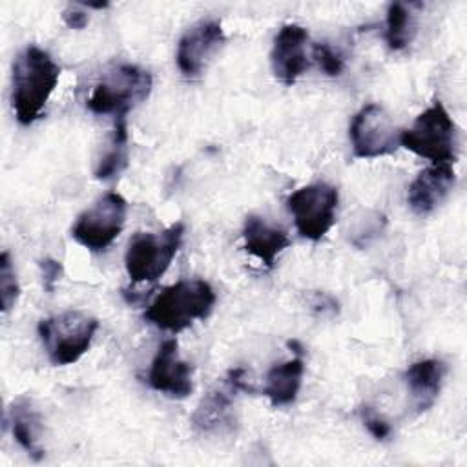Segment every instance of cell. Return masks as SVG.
Here are the masks:
<instances>
[{
    "label": "cell",
    "instance_id": "cell-1",
    "mask_svg": "<svg viewBox=\"0 0 467 467\" xmlns=\"http://www.w3.org/2000/svg\"><path fill=\"white\" fill-rule=\"evenodd\" d=\"M58 78V64L42 47L31 44L18 53L11 71V106L22 126L40 119Z\"/></svg>",
    "mask_w": 467,
    "mask_h": 467
},
{
    "label": "cell",
    "instance_id": "cell-2",
    "mask_svg": "<svg viewBox=\"0 0 467 467\" xmlns=\"http://www.w3.org/2000/svg\"><path fill=\"white\" fill-rule=\"evenodd\" d=\"M215 305V292L204 279H181L166 286L148 305L144 319L166 332H181L206 319Z\"/></svg>",
    "mask_w": 467,
    "mask_h": 467
},
{
    "label": "cell",
    "instance_id": "cell-3",
    "mask_svg": "<svg viewBox=\"0 0 467 467\" xmlns=\"http://www.w3.org/2000/svg\"><path fill=\"white\" fill-rule=\"evenodd\" d=\"M38 337L55 367L77 363L91 347L99 319L80 310H66L38 323Z\"/></svg>",
    "mask_w": 467,
    "mask_h": 467
},
{
    "label": "cell",
    "instance_id": "cell-4",
    "mask_svg": "<svg viewBox=\"0 0 467 467\" xmlns=\"http://www.w3.org/2000/svg\"><path fill=\"white\" fill-rule=\"evenodd\" d=\"M151 75L135 64H117L95 84L86 108L95 115L126 117L151 91Z\"/></svg>",
    "mask_w": 467,
    "mask_h": 467
},
{
    "label": "cell",
    "instance_id": "cell-5",
    "mask_svg": "<svg viewBox=\"0 0 467 467\" xmlns=\"http://www.w3.org/2000/svg\"><path fill=\"white\" fill-rule=\"evenodd\" d=\"M400 146L434 164L456 162L458 131L445 106L434 100L421 111L410 128L400 131Z\"/></svg>",
    "mask_w": 467,
    "mask_h": 467
},
{
    "label": "cell",
    "instance_id": "cell-6",
    "mask_svg": "<svg viewBox=\"0 0 467 467\" xmlns=\"http://www.w3.org/2000/svg\"><path fill=\"white\" fill-rule=\"evenodd\" d=\"M184 237V224L173 223L161 234L139 232L130 239L124 266L133 283H155L171 265Z\"/></svg>",
    "mask_w": 467,
    "mask_h": 467
},
{
    "label": "cell",
    "instance_id": "cell-7",
    "mask_svg": "<svg viewBox=\"0 0 467 467\" xmlns=\"http://www.w3.org/2000/svg\"><path fill=\"white\" fill-rule=\"evenodd\" d=\"M126 213L128 204L124 197L117 192H108L77 217L71 237L91 252H102L122 232Z\"/></svg>",
    "mask_w": 467,
    "mask_h": 467
},
{
    "label": "cell",
    "instance_id": "cell-8",
    "mask_svg": "<svg viewBox=\"0 0 467 467\" xmlns=\"http://www.w3.org/2000/svg\"><path fill=\"white\" fill-rule=\"evenodd\" d=\"M339 193L328 182H314L296 190L286 199V208L294 217L301 237L319 241L336 223Z\"/></svg>",
    "mask_w": 467,
    "mask_h": 467
},
{
    "label": "cell",
    "instance_id": "cell-9",
    "mask_svg": "<svg viewBox=\"0 0 467 467\" xmlns=\"http://www.w3.org/2000/svg\"><path fill=\"white\" fill-rule=\"evenodd\" d=\"M352 155L356 159H376L390 155L400 146V131L389 111L376 102L365 104L348 128Z\"/></svg>",
    "mask_w": 467,
    "mask_h": 467
},
{
    "label": "cell",
    "instance_id": "cell-10",
    "mask_svg": "<svg viewBox=\"0 0 467 467\" xmlns=\"http://www.w3.org/2000/svg\"><path fill=\"white\" fill-rule=\"evenodd\" d=\"M224 42L226 36L219 20L206 18L188 27L177 44L175 55V62L182 77H201Z\"/></svg>",
    "mask_w": 467,
    "mask_h": 467
},
{
    "label": "cell",
    "instance_id": "cell-11",
    "mask_svg": "<svg viewBox=\"0 0 467 467\" xmlns=\"http://www.w3.org/2000/svg\"><path fill=\"white\" fill-rule=\"evenodd\" d=\"M148 383L153 390L173 400H184L192 394V367L181 359L177 339L170 337L159 345L150 365Z\"/></svg>",
    "mask_w": 467,
    "mask_h": 467
},
{
    "label": "cell",
    "instance_id": "cell-12",
    "mask_svg": "<svg viewBox=\"0 0 467 467\" xmlns=\"http://www.w3.org/2000/svg\"><path fill=\"white\" fill-rule=\"evenodd\" d=\"M306 42L308 33L299 24H285L275 35L270 51V66L272 73L281 84L292 86L306 71Z\"/></svg>",
    "mask_w": 467,
    "mask_h": 467
},
{
    "label": "cell",
    "instance_id": "cell-13",
    "mask_svg": "<svg viewBox=\"0 0 467 467\" xmlns=\"http://www.w3.org/2000/svg\"><path fill=\"white\" fill-rule=\"evenodd\" d=\"M456 175L451 164H432L420 171L409 184L407 202L416 215H429L443 204L454 186Z\"/></svg>",
    "mask_w": 467,
    "mask_h": 467
},
{
    "label": "cell",
    "instance_id": "cell-14",
    "mask_svg": "<svg viewBox=\"0 0 467 467\" xmlns=\"http://www.w3.org/2000/svg\"><path fill=\"white\" fill-rule=\"evenodd\" d=\"M447 367L443 361L427 358L414 361L405 370V383L418 414L427 412L438 400L443 385Z\"/></svg>",
    "mask_w": 467,
    "mask_h": 467
},
{
    "label": "cell",
    "instance_id": "cell-15",
    "mask_svg": "<svg viewBox=\"0 0 467 467\" xmlns=\"http://www.w3.org/2000/svg\"><path fill=\"white\" fill-rule=\"evenodd\" d=\"M243 241L244 250L257 257L266 268H272L277 255L290 246V239L285 230L270 226L263 217L254 213L246 215L244 219Z\"/></svg>",
    "mask_w": 467,
    "mask_h": 467
},
{
    "label": "cell",
    "instance_id": "cell-16",
    "mask_svg": "<svg viewBox=\"0 0 467 467\" xmlns=\"http://www.w3.org/2000/svg\"><path fill=\"white\" fill-rule=\"evenodd\" d=\"M234 392L237 390H234L228 383H226V389L210 390L201 400L195 412L192 414L193 429L202 434H219V432L232 431L235 423L234 409H232Z\"/></svg>",
    "mask_w": 467,
    "mask_h": 467
},
{
    "label": "cell",
    "instance_id": "cell-17",
    "mask_svg": "<svg viewBox=\"0 0 467 467\" xmlns=\"http://www.w3.org/2000/svg\"><path fill=\"white\" fill-rule=\"evenodd\" d=\"M11 432L16 443L27 452L35 462L44 458V449L40 447L42 434V416L35 409L33 401L27 396H18L7 409Z\"/></svg>",
    "mask_w": 467,
    "mask_h": 467
},
{
    "label": "cell",
    "instance_id": "cell-18",
    "mask_svg": "<svg viewBox=\"0 0 467 467\" xmlns=\"http://www.w3.org/2000/svg\"><path fill=\"white\" fill-rule=\"evenodd\" d=\"M305 374V361L301 354L296 358L275 363L266 374V385L263 394L270 400L272 407H285L296 401Z\"/></svg>",
    "mask_w": 467,
    "mask_h": 467
},
{
    "label": "cell",
    "instance_id": "cell-19",
    "mask_svg": "<svg viewBox=\"0 0 467 467\" xmlns=\"http://www.w3.org/2000/svg\"><path fill=\"white\" fill-rule=\"evenodd\" d=\"M128 166V120L126 117L113 119V131L108 150L99 157L93 175L99 181H111L119 177Z\"/></svg>",
    "mask_w": 467,
    "mask_h": 467
},
{
    "label": "cell",
    "instance_id": "cell-20",
    "mask_svg": "<svg viewBox=\"0 0 467 467\" xmlns=\"http://www.w3.org/2000/svg\"><path fill=\"white\" fill-rule=\"evenodd\" d=\"M416 35V16L409 5L401 2H392L387 9L385 42L389 49L401 51L407 47Z\"/></svg>",
    "mask_w": 467,
    "mask_h": 467
},
{
    "label": "cell",
    "instance_id": "cell-21",
    "mask_svg": "<svg viewBox=\"0 0 467 467\" xmlns=\"http://www.w3.org/2000/svg\"><path fill=\"white\" fill-rule=\"evenodd\" d=\"M20 296V285L15 274V268L11 265V257L7 252H2L0 255V301H2V312H9L16 299Z\"/></svg>",
    "mask_w": 467,
    "mask_h": 467
},
{
    "label": "cell",
    "instance_id": "cell-22",
    "mask_svg": "<svg viewBox=\"0 0 467 467\" xmlns=\"http://www.w3.org/2000/svg\"><path fill=\"white\" fill-rule=\"evenodd\" d=\"M312 55H314V60L317 62V66L328 75V77H337L343 73L345 69V58L343 55L334 49L332 46L325 44V42H319V44H314L312 46Z\"/></svg>",
    "mask_w": 467,
    "mask_h": 467
},
{
    "label": "cell",
    "instance_id": "cell-23",
    "mask_svg": "<svg viewBox=\"0 0 467 467\" xmlns=\"http://www.w3.org/2000/svg\"><path fill=\"white\" fill-rule=\"evenodd\" d=\"M359 416H361L363 425L367 427V431L372 434L374 440L383 441V440H387L390 436V432H392L390 423L376 409H372L368 405H363L359 409Z\"/></svg>",
    "mask_w": 467,
    "mask_h": 467
},
{
    "label": "cell",
    "instance_id": "cell-24",
    "mask_svg": "<svg viewBox=\"0 0 467 467\" xmlns=\"http://www.w3.org/2000/svg\"><path fill=\"white\" fill-rule=\"evenodd\" d=\"M40 270H42V281H44V288L47 292L55 290V285L58 283L60 275H62V265L57 259L51 257H44L40 263Z\"/></svg>",
    "mask_w": 467,
    "mask_h": 467
},
{
    "label": "cell",
    "instance_id": "cell-25",
    "mask_svg": "<svg viewBox=\"0 0 467 467\" xmlns=\"http://www.w3.org/2000/svg\"><path fill=\"white\" fill-rule=\"evenodd\" d=\"M86 9L88 7H84V4H69L62 13L64 24L71 29H84L89 22V15L86 13Z\"/></svg>",
    "mask_w": 467,
    "mask_h": 467
}]
</instances>
